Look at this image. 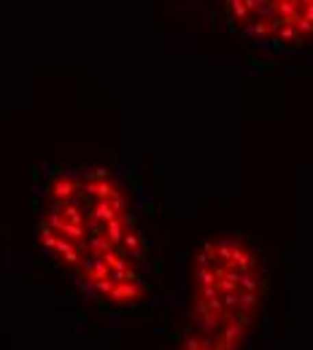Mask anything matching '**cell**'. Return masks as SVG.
Returning a JSON list of instances; mask_svg holds the SVG:
<instances>
[{"instance_id":"6da1fadb","label":"cell","mask_w":313,"mask_h":350,"mask_svg":"<svg viewBox=\"0 0 313 350\" xmlns=\"http://www.w3.org/2000/svg\"><path fill=\"white\" fill-rule=\"evenodd\" d=\"M265 275L240 237H219L195 259L192 321L184 350H238L262 305Z\"/></svg>"},{"instance_id":"7a4b0ae2","label":"cell","mask_w":313,"mask_h":350,"mask_svg":"<svg viewBox=\"0 0 313 350\" xmlns=\"http://www.w3.org/2000/svg\"><path fill=\"white\" fill-rule=\"evenodd\" d=\"M227 27L249 46L292 54L313 44V0H219Z\"/></svg>"},{"instance_id":"3957f363","label":"cell","mask_w":313,"mask_h":350,"mask_svg":"<svg viewBox=\"0 0 313 350\" xmlns=\"http://www.w3.org/2000/svg\"><path fill=\"white\" fill-rule=\"evenodd\" d=\"M38 243L49 259L79 269L90 245V208L82 175L54 173L46 183L44 213L38 219Z\"/></svg>"}]
</instances>
